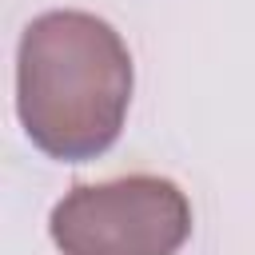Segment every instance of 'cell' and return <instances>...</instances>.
<instances>
[{"mask_svg":"<svg viewBox=\"0 0 255 255\" xmlns=\"http://www.w3.org/2000/svg\"><path fill=\"white\" fill-rule=\"evenodd\" d=\"M60 255H175L191 235V203L163 175L76 183L48 215Z\"/></svg>","mask_w":255,"mask_h":255,"instance_id":"obj_2","label":"cell"},{"mask_svg":"<svg viewBox=\"0 0 255 255\" xmlns=\"http://www.w3.org/2000/svg\"><path fill=\"white\" fill-rule=\"evenodd\" d=\"M131 52L124 36L80 8L36 16L16 48V116L52 159L104 155L131 108Z\"/></svg>","mask_w":255,"mask_h":255,"instance_id":"obj_1","label":"cell"}]
</instances>
